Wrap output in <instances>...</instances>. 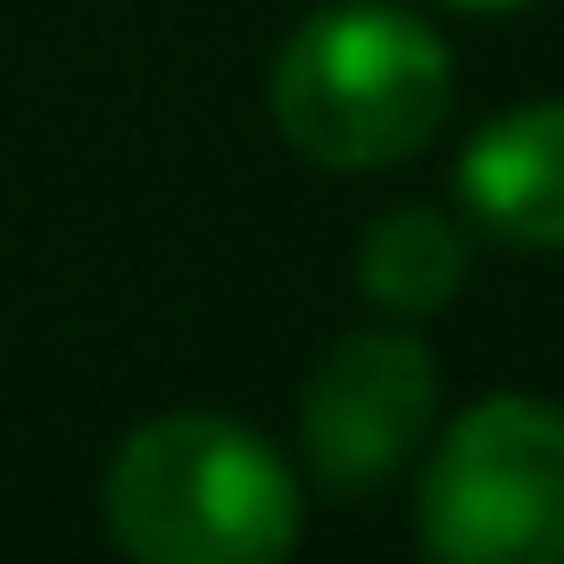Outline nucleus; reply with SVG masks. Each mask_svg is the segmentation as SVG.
I'll return each instance as SVG.
<instances>
[{
  "instance_id": "obj_1",
  "label": "nucleus",
  "mask_w": 564,
  "mask_h": 564,
  "mask_svg": "<svg viewBox=\"0 0 564 564\" xmlns=\"http://www.w3.org/2000/svg\"><path fill=\"white\" fill-rule=\"evenodd\" d=\"M100 523L141 564H274L300 540V474L232 415H150L100 474Z\"/></svg>"
},
{
  "instance_id": "obj_7",
  "label": "nucleus",
  "mask_w": 564,
  "mask_h": 564,
  "mask_svg": "<svg viewBox=\"0 0 564 564\" xmlns=\"http://www.w3.org/2000/svg\"><path fill=\"white\" fill-rule=\"evenodd\" d=\"M448 9H474V18H490V9H531V0H448Z\"/></svg>"
},
{
  "instance_id": "obj_3",
  "label": "nucleus",
  "mask_w": 564,
  "mask_h": 564,
  "mask_svg": "<svg viewBox=\"0 0 564 564\" xmlns=\"http://www.w3.org/2000/svg\"><path fill=\"white\" fill-rule=\"evenodd\" d=\"M415 531L448 564H564V406H465L423 465Z\"/></svg>"
},
{
  "instance_id": "obj_5",
  "label": "nucleus",
  "mask_w": 564,
  "mask_h": 564,
  "mask_svg": "<svg viewBox=\"0 0 564 564\" xmlns=\"http://www.w3.org/2000/svg\"><path fill=\"white\" fill-rule=\"evenodd\" d=\"M457 199L514 249H564V100L490 117L457 159Z\"/></svg>"
},
{
  "instance_id": "obj_4",
  "label": "nucleus",
  "mask_w": 564,
  "mask_h": 564,
  "mask_svg": "<svg viewBox=\"0 0 564 564\" xmlns=\"http://www.w3.org/2000/svg\"><path fill=\"white\" fill-rule=\"evenodd\" d=\"M441 366L415 333H349L324 349L300 390V448L307 474L333 498H366L399 474L432 432Z\"/></svg>"
},
{
  "instance_id": "obj_6",
  "label": "nucleus",
  "mask_w": 564,
  "mask_h": 564,
  "mask_svg": "<svg viewBox=\"0 0 564 564\" xmlns=\"http://www.w3.org/2000/svg\"><path fill=\"white\" fill-rule=\"evenodd\" d=\"M465 265H474V249H465V232L448 225L441 208H390L382 225H366V241H357V291H366L382 316H441L448 300L465 291Z\"/></svg>"
},
{
  "instance_id": "obj_2",
  "label": "nucleus",
  "mask_w": 564,
  "mask_h": 564,
  "mask_svg": "<svg viewBox=\"0 0 564 564\" xmlns=\"http://www.w3.org/2000/svg\"><path fill=\"white\" fill-rule=\"evenodd\" d=\"M457 67L441 34L390 0H333L291 25L265 75L274 133L324 175H373L441 133Z\"/></svg>"
}]
</instances>
